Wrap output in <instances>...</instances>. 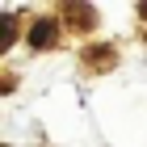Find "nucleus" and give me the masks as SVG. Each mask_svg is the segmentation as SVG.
Wrapping results in <instances>:
<instances>
[{
	"instance_id": "f257e3e1",
	"label": "nucleus",
	"mask_w": 147,
	"mask_h": 147,
	"mask_svg": "<svg viewBox=\"0 0 147 147\" xmlns=\"http://www.w3.org/2000/svg\"><path fill=\"white\" fill-rule=\"evenodd\" d=\"M30 42H34V46H51V42H55V25H51V21L34 25V30H30Z\"/></svg>"
}]
</instances>
